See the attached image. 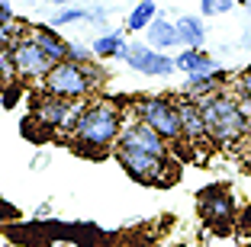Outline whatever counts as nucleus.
<instances>
[{
  "mask_svg": "<svg viewBox=\"0 0 251 247\" xmlns=\"http://www.w3.org/2000/svg\"><path fill=\"white\" fill-rule=\"evenodd\" d=\"M97 55V58H126V51H129V45H126L123 32H106V36H100L94 42V48H90Z\"/></svg>",
  "mask_w": 251,
  "mask_h": 247,
  "instance_id": "dca6fc26",
  "label": "nucleus"
},
{
  "mask_svg": "<svg viewBox=\"0 0 251 247\" xmlns=\"http://www.w3.org/2000/svg\"><path fill=\"white\" fill-rule=\"evenodd\" d=\"M174 65H177V71H184L187 77H197V74H213L219 71V65H216L213 58H209L203 48H184L174 58Z\"/></svg>",
  "mask_w": 251,
  "mask_h": 247,
  "instance_id": "ddd939ff",
  "label": "nucleus"
},
{
  "mask_svg": "<svg viewBox=\"0 0 251 247\" xmlns=\"http://www.w3.org/2000/svg\"><path fill=\"white\" fill-rule=\"evenodd\" d=\"M84 16H87V10H81V7H61L58 13L52 16V29L55 26H68V22H77V20H84Z\"/></svg>",
  "mask_w": 251,
  "mask_h": 247,
  "instance_id": "6ab92c4d",
  "label": "nucleus"
},
{
  "mask_svg": "<svg viewBox=\"0 0 251 247\" xmlns=\"http://www.w3.org/2000/svg\"><path fill=\"white\" fill-rule=\"evenodd\" d=\"M174 29H177V45H187V48H200L206 39V26L200 16H180Z\"/></svg>",
  "mask_w": 251,
  "mask_h": 247,
  "instance_id": "4468645a",
  "label": "nucleus"
},
{
  "mask_svg": "<svg viewBox=\"0 0 251 247\" xmlns=\"http://www.w3.org/2000/svg\"><path fill=\"white\" fill-rule=\"evenodd\" d=\"M200 10L203 16H222L232 10V0H200Z\"/></svg>",
  "mask_w": 251,
  "mask_h": 247,
  "instance_id": "aec40b11",
  "label": "nucleus"
},
{
  "mask_svg": "<svg viewBox=\"0 0 251 247\" xmlns=\"http://www.w3.org/2000/svg\"><path fill=\"white\" fill-rule=\"evenodd\" d=\"M200 112L206 122V135L219 148H235L251 132V103L238 100L229 90H216L209 96H200Z\"/></svg>",
  "mask_w": 251,
  "mask_h": 247,
  "instance_id": "f257e3e1",
  "label": "nucleus"
},
{
  "mask_svg": "<svg viewBox=\"0 0 251 247\" xmlns=\"http://www.w3.org/2000/svg\"><path fill=\"white\" fill-rule=\"evenodd\" d=\"M148 42L155 51H164L171 45H177V29H174V22H168L164 16H155L151 26H148Z\"/></svg>",
  "mask_w": 251,
  "mask_h": 247,
  "instance_id": "2eb2a0df",
  "label": "nucleus"
},
{
  "mask_svg": "<svg viewBox=\"0 0 251 247\" xmlns=\"http://www.w3.org/2000/svg\"><path fill=\"white\" fill-rule=\"evenodd\" d=\"M13 61H16V77L23 80H45V74L55 67V61L29 39V29L13 45Z\"/></svg>",
  "mask_w": 251,
  "mask_h": 247,
  "instance_id": "1a4fd4ad",
  "label": "nucleus"
},
{
  "mask_svg": "<svg viewBox=\"0 0 251 247\" xmlns=\"http://www.w3.org/2000/svg\"><path fill=\"white\" fill-rule=\"evenodd\" d=\"M158 16V7H155V0H139V7L129 13V20H126V29L129 32H142L151 26V20Z\"/></svg>",
  "mask_w": 251,
  "mask_h": 247,
  "instance_id": "f3484780",
  "label": "nucleus"
},
{
  "mask_svg": "<svg viewBox=\"0 0 251 247\" xmlns=\"http://www.w3.org/2000/svg\"><path fill=\"white\" fill-rule=\"evenodd\" d=\"M0 215H10V218H16V209H13V205H0Z\"/></svg>",
  "mask_w": 251,
  "mask_h": 247,
  "instance_id": "393cba45",
  "label": "nucleus"
},
{
  "mask_svg": "<svg viewBox=\"0 0 251 247\" xmlns=\"http://www.w3.org/2000/svg\"><path fill=\"white\" fill-rule=\"evenodd\" d=\"M84 103H68V100H58V96H39L36 106H32V119L36 125L42 129H55V132H71L77 116H81Z\"/></svg>",
  "mask_w": 251,
  "mask_h": 247,
  "instance_id": "0eeeda50",
  "label": "nucleus"
},
{
  "mask_svg": "<svg viewBox=\"0 0 251 247\" xmlns=\"http://www.w3.org/2000/svg\"><path fill=\"white\" fill-rule=\"evenodd\" d=\"M235 96H238V100H245V103H251V67L238 74V80H235Z\"/></svg>",
  "mask_w": 251,
  "mask_h": 247,
  "instance_id": "412c9836",
  "label": "nucleus"
},
{
  "mask_svg": "<svg viewBox=\"0 0 251 247\" xmlns=\"http://www.w3.org/2000/svg\"><path fill=\"white\" fill-rule=\"evenodd\" d=\"M0 103H3L7 109H13L16 103H20V90H16V87H7V90H3V96H0Z\"/></svg>",
  "mask_w": 251,
  "mask_h": 247,
  "instance_id": "5701e85b",
  "label": "nucleus"
},
{
  "mask_svg": "<svg viewBox=\"0 0 251 247\" xmlns=\"http://www.w3.org/2000/svg\"><path fill=\"white\" fill-rule=\"evenodd\" d=\"M87 58H90V51L84 48V45L68 42V61H74V65H87Z\"/></svg>",
  "mask_w": 251,
  "mask_h": 247,
  "instance_id": "4be33fe9",
  "label": "nucleus"
},
{
  "mask_svg": "<svg viewBox=\"0 0 251 247\" xmlns=\"http://www.w3.org/2000/svg\"><path fill=\"white\" fill-rule=\"evenodd\" d=\"M113 154H116L119 167L145 186H171L177 180V164H171V157H151V154L123 151V148H113Z\"/></svg>",
  "mask_w": 251,
  "mask_h": 247,
  "instance_id": "20e7f679",
  "label": "nucleus"
},
{
  "mask_svg": "<svg viewBox=\"0 0 251 247\" xmlns=\"http://www.w3.org/2000/svg\"><path fill=\"white\" fill-rule=\"evenodd\" d=\"M248 10H251V0H248Z\"/></svg>",
  "mask_w": 251,
  "mask_h": 247,
  "instance_id": "a878e982",
  "label": "nucleus"
},
{
  "mask_svg": "<svg viewBox=\"0 0 251 247\" xmlns=\"http://www.w3.org/2000/svg\"><path fill=\"white\" fill-rule=\"evenodd\" d=\"M23 36H26V26H20V22H7V26H0V48H13Z\"/></svg>",
  "mask_w": 251,
  "mask_h": 247,
  "instance_id": "a211bd4d",
  "label": "nucleus"
},
{
  "mask_svg": "<svg viewBox=\"0 0 251 247\" xmlns=\"http://www.w3.org/2000/svg\"><path fill=\"white\" fill-rule=\"evenodd\" d=\"M116 148H123V151H139V154H151V157H171L168 141H164L158 132H151L148 125H142L139 119H129V122L123 125V132H119V138H116Z\"/></svg>",
  "mask_w": 251,
  "mask_h": 247,
  "instance_id": "6e6552de",
  "label": "nucleus"
},
{
  "mask_svg": "<svg viewBox=\"0 0 251 247\" xmlns=\"http://www.w3.org/2000/svg\"><path fill=\"white\" fill-rule=\"evenodd\" d=\"M100 84V74L94 65H74V61H58L42 80L45 96H58L68 103H81L87 93H94Z\"/></svg>",
  "mask_w": 251,
  "mask_h": 247,
  "instance_id": "7ed1b4c3",
  "label": "nucleus"
},
{
  "mask_svg": "<svg viewBox=\"0 0 251 247\" xmlns=\"http://www.w3.org/2000/svg\"><path fill=\"white\" fill-rule=\"evenodd\" d=\"M197 209H200V218L206 222L209 228H216L219 234L232 231V222H235V199L226 186H206L197 193Z\"/></svg>",
  "mask_w": 251,
  "mask_h": 247,
  "instance_id": "423d86ee",
  "label": "nucleus"
},
{
  "mask_svg": "<svg viewBox=\"0 0 251 247\" xmlns=\"http://www.w3.org/2000/svg\"><path fill=\"white\" fill-rule=\"evenodd\" d=\"M29 39L55 61V65H58V61H68V42L61 36H55L52 26H32V29H29Z\"/></svg>",
  "mask_w": 251,
  "mask_h": 247,
  "instance_id": "f8f14e48",
  "label": "nucleus"
},
{
  "mask_svg": "<svg viewBox=\"0 0 251 247\" xmlns=\"http://www.w3.org/2000/svg\"><path fill=\"white\" fill-rule=\"evenodd\" d=\"M132 112L142 125H148L151 132H158L164 141H184L180 132V119H177V106L168 96H142L132 103Z\"/></svg>",
  "mask_w": 251,
  "mask_h": 247,
  "instance_id": "39448f33",
  "label": "nucleus"
},
{
  "mask_svg": "<svg viewBox=\"0 0 251 247\" xmlns=\"http://www.w3.org/2000/svg\"><path fill=\"white\" fill-rule=\"evenodd\" d=\"M7 22H16V20H13V10H10L7 3L0 0V26H7Z\"/></svg>",
  "mask_w": 251,
  "mask_h": 247,
  "instance_id": "b1692460",
  "label": "nucleus"
},
{
  "mask_svg": "<svg viewBox=\"0 0 251 247\" xmlns=\"http://www.w3.org/2000/svg\"><path fill=\"white\" fill-rule=\"evenodd\" d=\"M126 65L139 74H148V77H168L171 71H177L174 58H168L164 51H155L151 45H142V42H132L129 51H126Z\"/></svg>",
  "mask_w": 251,
  "mask_h": 247,
  "instance_id": "9d476101",
  "label": "nucleus"
},
{
  "mask_svg": "<svg viewBox=\"0 0 251 247\" xmlns=\"http://www.w3.org/2000/svg\"><path fill=\"white\" fill-rule=\"evenodd\" d=\"M177 106V119H180V132H184V141L187 145H209V135H206V122H203V112H200V103L193 96H177L174 100Z\"/></svg>",
  "mask_w": 251,
  "mask_h": 247,
  "instance_id": "9b49d317",
  "label": "nucleus"
},
{
  "mask_svg": "<svg viewBox=\"0 0 251 247\" xmlns=\"http://www.w3.org/2000/svg\"><path fill=\"white\" fill-rule=\"evenodd\" d=\"M123 125H126V119L116 103L97 100L81 109V116H77V122L71 129V145H74V151H81V154L103 157L110 148H116Z\"/></svg>",
  "mask_w": 251,
  "mask_h": 247,
  "instance_id": "f03ea898",
  "label": "nucleus"
}]
</instances>
